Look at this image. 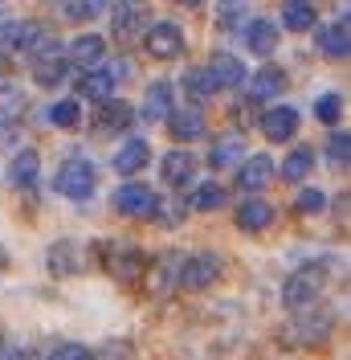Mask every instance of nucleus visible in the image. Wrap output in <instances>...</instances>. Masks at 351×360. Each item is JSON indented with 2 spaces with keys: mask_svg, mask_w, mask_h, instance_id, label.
Masks as SVG:
<instances>
[{
  "mask_svg": "<svg viewBox=\"0 0 351 360\" xmlns=\"http://www.w3.org/2000/svg\"><path fill=\"white\" fill-rule=\"evenodd\" d=\"M331 332H335L331 311H310V315H290V323L278 332V340L286 348H319V344L331 340Z\"/></svg>",
  "mask_w": 351,
  "mask_h": 360,
  "instance_id": "nucleus-1",
  "label": "nucleus"
},
{
  "mask_svg": "<svg viewBox=\"0 0 351 360\" xmlns=\"http://www.w3.org/2000/svg\"><path fill=\"white\" fill-rule=\"evenodd\" d=\"M102 266L119 283H139L147 274V254L131 242H110V246H102Z\"/></svg>",
  "mask_w": 351,
  "mask_h": 360,
  "instance_id": "nucleus-2",
  "label": "nucleus"
},
{
  "mask_svg": "<svg viewBox=\"0 0 351 360\" xmlns=\"http://www.w3.org/2000/svg\"><path fill=\"white\" fill-rule=\"evenodd\" d=\"M94 184H98L94 164L82 160V156L66 160V164L58 168V176H53V188H58L62 197H69V201H90V197H94Z\"/></svg>",
  "mask_w": 351,
  "mask_h": 360,
  "instance_id": "nucleus-3",
  "label": "nucleus"
},
{
  "mask_svg": "<svg viewBox=\"0 0 351 360\" xmlns=\"http://www.w3.org/2000/svg\"><path fill=\"white\" fill-rule=\"evenodd\" d=\"M220 274H225V258H220L217 250H197V254H188L184 266H180V287L204 291V287L220 283Z\"/></svg>",
  "mask_w": 351,
  "mask_h": 360,
  "instance_id": "nucleus-4",
  "label": "nucleus"
},
{
  "mask_svg": "<svg viewBox=\"0 0 351 360\" xmlns=\"http://www.w3.org/2000/svg\"><path fill=\"white\" fill-rule=\"evenodd\" d=\"M323 295V270L319 266H307L298 274H290L282 287V303L290 311H310V303Z\"/></svg>",
  "mask_w": 351,
  "mask_h": 360,
  "instance_id": "nucleus-5",
  "label": "nucleus"
},
{
  "mask_svg": "<svg viewBox=\"0 0 351 360\" xmlns=\"http://www.w3.org/2000/svg\"><path fill=\"white\" fill-rule=\"evenodd\" d=\"M143 49L152 53L155 62H172L184 53V29L176 21H155L147 33H143Z\"/></svg>",
  "mask_w": 351,
  "mask_h": 360,
  "instance_id": "nucleus-6",
  "label": "nucleus"
},
{
  "mask_svg": "<svg viewBox=\"0 0 351 360\" xmlns=\"http://www.w3.org/2000/svg\"><path fill=\"white\" fill-rule=\"evenodd\" d=\"M110 205H114V213H123V217H152L155 209V193L147 188V184H119L114 188V197H110Z\"/></svg>",
  "mask_w": 351,
  "mask_h": 360,
  "instance_id": "nucleus-7",
  "label": "nucleus"
},
{
  "mask_svg": "<svg viewBox=\"0 0 351 360\" xmlns=\"http://www.w3.org/2000/svg\"><path fill=\"white\" fill-rule=\"evenodd\" d=\"M180 266H184V254H180V250H168V254H159L155 262H147L152 295H168L172 287H180Z\"/></svg>",
  "mask_w": 351,
  "mask_h": 360,
  "instance_id": "nucleus-8",
  "label": "nucleus"
},
{
  "mask_svg": "<svg viewBox=\"0 0 351 360\" xmlns=\"http://www.w3.org/2000/svg\"><path fill=\"white\" fill-rule=\"evenodd\" d=\"M298 111L294 107H274V111H265L262 119H258V127H262V135L270 139V143H286V139H294V131H298Z\"/></svg>",
  "mask_w": 351,
  "mask_h": 360,
  "instance_id": "nucleus-9",
  "label": "nucleus"
},
{
  "mask_svg": "<svg viewBox=\"0 0 351 360\" xmlns=\"http://www.w3.org/2000/svg\"><path fill=\"white\" fill-rule=\"evenodd\" d=\"M274 160L265 156V152H258V156L241 160V168H237V184H241V193H262L265 184H274Z\"/></svg>",
  "mask_w": 351,
  "mask_h": 360,
  "instance_id": "nucleus-10",
  "label": "nucleus"
},
{
  "mask_svg": "<svg viewBox=\"0 0 351 360\" xmlns=\"http://www.w3.org/2000/svg\"><path fill=\"white\" fill-rule=\"evenodd\" d=\"M274 217H278V209H274L270 201H262V197H245V201L237 205V229H245V233H262V229H270Z\"/></svg>",
  "mask_w": 351,
  "mask_h": 360,
  "instance_id": "nucleus-11",
  "label": "nucleus"
},
{
  "mask_svg": "<svg viewBox=\"0 0 351 360\" xmlns=\"http://www.w3.org/2000/svg\"><path fill=\"white\" fill-rule=\"evenodd\" d=\"M45 266H49V274H58V278L78 274V270H82V246H78V242H69V238L53 242L49 254H45Z\"/></svg>",
  "mask_w": 351,
  "mask_h": 360,
  "instance_id": "nucleus-12",
  "label": "nucleus"
},
{
  "mask_svg": "<svg viewBox=\"0 0 351 360\" xmlns=\"http://www.w3.org/2000/svg\"><path fill=\"white\" fill-rule=\"evenodd\" d=\"M41 37H45L41 25L29 21V17H21V21H8L4 29H0V41L8 45V49H17V53H29L33 45L41 41Z\"/></svg>",
  "mask_w": 351,
  "mask_h": 360,
  "instance_id": "nucleus-13",
  "label": "nucleus"
},
{
  "mask_svg": "<svg viewBox=\"0 0 351 360\" xmlns=\"http://www.w3.org/2000/svg\"><path fill=\"white\" fill-rule=\"evenodd\" d=\"M135 123V107L127 103V98H107L102 107H98V131L107 135V131H127Z\"/></svg>",
  "mask_w": 351,
  "mask_h": 360,
  "instance_id": "nucleus-14",
  "label": "nucleus"
},
{
  "mask_svg": "<svg viewBox=\"0 0 351 360\" xmlns=\"http://www.w3.org/2000/svg\"><path fill=\"white\" fill-rule=\"evenodd\" d=\"M147 160H152V143H147V139H127V143L114 152V172H119V176H135L139 168H147Z\"/></svg>",
  "mask_w": 351,
  "mask_h": 360,
  "instance_id": "nucleus-15",
  "label": "nucleus"
},
{
  "mask_svg": "<svg viewBox=\"0 0 351 360\" xmlns=\"http://www.w3.org/2000/svg\"><path fill=\"white\" fill-rule=\"evenodd\" d=\"M168 131H172L176 143H192V139H200L208 127H204V115H200L197 107H188V111H172L168 115Z\"/></svg>",
  "mask_w": 351,
  "mask_h": 360,
  "instance_id": "nucleus-16",
  "label": "nucleus"
},
{
  "mask_svg": "<svg viewBox=\"0 0 351 360\" xmlns=\"http://www.w3.org/2000/svg\"><path fill=\"white\" fill-rule=\"evenodd\" d=\"M114 37L127 41L135 33H147V8L143 4H114Z\"/></svg>",
  "mask_w": 351,
  "mask_h": 360,
  "instance_id": "nucleus-17",
  "label": "nucleus"
},
{
  "mask_svg": "<svg viewBox=\"0 0 351 360\" xmlns=\"http://www.w3.org/2000/svg\"><path fill=\"white\" fill-rule=\"evenodd\" d=\"M102 53H107V41H102L98 33H78V37L66 45L62 58L78 62V66H94V62H102Z\"/></svg>",
  "mask_w": 351,
  "mask_h": 360,
  "instance_id": "nucleus-18",
  "label": "nucleus"
},
{
  "mask_svg": "<svg viewBox=\"0 0 351 360\" xmlns=\"http://www.w3.org/2000/svg\"><path fill=\"white\" fill-rule=\"evenodd\" d=\"M164 184H172V188H180V184H192V176H197V160H192V152H168L164 156Z\"/></svg>",
  "mask_w": 351,
  "mask_h": 360,
  "instance_id": "nucleus-19",
  "label": "nucleus"
},
{
  "mask_svg": "<svg viewBox=\"0 0 351 360\" xmlns=\"http://www.w3.org/2000/svg\"><path fill=\"white\" fill-rule=\"evenodd\" d=\"M41 176V156L33 152V148H21L17 156L8 160V180L17 184V188H29V184H37Z\"/></svg>",
  "mask_w": 351,
  "mask_h": 360,
  "instance_id": "nucleus-20",
  "label": "nucleus"
},
{
  "mask_svg": "<svg viewBox=\"0 0 351 360\" xmlns=\"http://www.w3.org/2000/svg\"><path fill=\"white\" fill-rule=\"evenodd\" d=\"M286 70L282 66H262L253 78H249V98H278L286 90Z\"/></svg>",
  "mask_w": 351,
  "mask_h": 360,
  "instance_id": "nucleus-21",
  "label": "nucleus"
},
{
  "mask_svg": "<svg viewBox=\"0 0 351 360\" xmlns=\"http://www.w3.org/2000/svg\"><path fill=\"white\" fill-rule=\"evenodd\" d=\"M245 156V139L237 131H225V135H213V152H208V164L213 168H229Z\"/></svg>",
  "mask_w": 351,
  "mask_h": 360,
  "instance_id": "nucleus-22",
  "label": "nucleus"
},
{
  "mask_svg": "<svg viewBox=\"0 0 351 360\" xmlns=\"http://www.w3.org/2000/svg\"><path fill=\"white\" fill-rule=\"evenodd\" d=\"M208 74H213V82L220 86H241L245 82V66H241V58H233V53H213V62H208Z\"/></svg>",
  "mask_w": 351,
  "mask_h": 360,
  "instance_id": "nucleus-23",
  "label": "nucleus"
},
{
  "mask_svg": "<svg viewBox=\"0 0 351 360\" xmlns=\"http://www.w3.org/2000/svg\"><path fill=\"white\" fill-rule=\"evenodd\" d=\"M319 49L327 53V58H347L351 53V37H347V21H331L319 29Z\"/></svg>",
  "mask_w": 351,
  "mask_h": 360,
  "instance_id": "nucleus-24",
  "label": "nucleus"
},
{
  "mask_svg": "<svg viewBox=\"0 0 351 360\" xmlns=\"http://www.w3.org/2000/svg\"><path fill=\"white\" fill-rule=\"evenodd\" d=\"M245 45L253 49V53H274L278 49V21H265V17H258V21H249V29H245Z\"/></svg>",
  "mask_w": 351,
  "mask_h": 360,
  "instance_id": "nucleus-25",
  "label": "nucleus"
},
{
  "mask_svg": "<svg viewBox=\"0 0 351 360\" xmlns=\"http://www.w3.org/2000/svg\"><path fill=\"white\" fill-rule=\"evenodd\" d=\"M172 103H176V94H172V82H152L147 86V94H143V119H168L172 115Z\"/></svg>",
  "mask_w": 351,
  "mask_h": 360,
  "instance_id": "nucleus-26",
  "label": "nucleus"
},
{
  "mask_svg": "<svg viewBox=\"0 0 351 360\" xmlns=\"http://www.w3.org/2000/svg\"><path fill=\"white\" fill-rule=\"evenodd\" d=\"M310 168H314V152H310V148H294V152L282 160L278 176H282L286 184H303V180L310 176Z\"/></svg>",
  "mask_w": 351,
  "mask_h": 360,
  "instance_id": "nucleus-27",
  "label": "nucleus"
},
{
  "mask_svg": "<svg viewBox=\"0 0 351 360\" xmlns=\"http://www.w3.org/2000/svg\"><path fill=\"white\" fill-rule=\"evenodd\" d=\"M310 25H314V4H307V0H290V4H282V29H290V33H307Z\"/></svg>",
  "mask_w": 351,
  "mask_h": 360,
  "instance_id": "nucleus-28",
  "label": "nucleus"
},
{
  "mask_svg": "<svg viewBox=\"0 0 351 360\" xmlns=\"http://www.w3.org/2000/svg\"><path fill=\"white\" fill-rule=\"evenodd\" d=\"M110 86H114V82H110L107 70H90V74L78 78V94H82V98H98V103H107Z\"/></svg>",
  "mask_w": 351,
  "mask_h": 360,
  "instance_id": "nucleus-29",
  "label": "nucleus"
},
{
  "mask_svg": "<svg viewBox=\"0 0 351 360\" xmlns=\"http://www.w3.org/2000/svg\"><path fill=\"white\" fill-rule=\"evenodd\" d=\"M184 90H188L192 98H213V94H217V82H213V74L204 66H192L184 74Z\"/></svg>",
  "mask_w": 351,
  "mask_h": 360,
  "instance_id": "nucleus-30",
  "label": "nucleus"
},
{
  "mask_svg": "<svg viewBox=\"0 0 351 360\" xmlns=\"http://www.w3.org/2000/svg\"><path fill=\"white\" fill-rule=\"evenodd\" d=\"M66 78V58H45V62H33V82L37 86H58Z\"/></svg>",
  "mask_w": 351,
  "mask_h": 360,
  "instance_id": "nucleus-31",
  "label": "nucleus"
},
{
  "mask_svg": "<svg viewBox=\"0 0 351 360\" xmlns=\"http://www.w3.org/2000/svg\"><path fill=\"white\" fill-rule=\"evenodd\" d=\"M49 123H53V127H62V131H69V127H78V123H82V107H78L74 98L53 103V107H49Z\"/></svg>",
  "mask_w": 351,
  "mask_h": 360,
  "instance_id": "nucleus-32",
  "label": "nucleus"
},
{
  "mask_svg": "<svg viewBox=\"0 0 351 360\" xmlns=\"http://www.w3.org/2000/svg\"><path fill=\"white\" fill-rule=\"evenodd\" d=\"M225 201H229L225 184H200L197 197H192V209H200V213H213V209H220Z\"/></svg>",
  "mask_w": 351,
  "mask_h": 360,
  "instance_id": "nucleus-33",
  "label": "nucleus"
},
{
  "mask_svg": "<svg viewBox=\"0 0 351 360\" xmlns=\"http://www.w3.org/2000/svg\"><path fill=\"white\" fill-rule=\"evenodd\" d=\"M327 156L335 168H347V160H351V135L347 131H331L327 135Z\"/></svg>",
  "mask_w": 351,
  "mask_h": 360,
  "instance_id": "nucleus-34",
  "label": "nucleus"
},
{
  "mask_svg": "<svg viewBox=\"0 0 351 360\" xmlns=\"http://www.w3.org/2000/svg\"><path fill=\"white\" fill-rule=\"evenodd\" d=\"M155 221L164 225V229H176V225H184V205L180 201H159V197H155Z\"/></svg>",
  "mask_w": 351,
  "mask_h": 360,
  "instance_id": "nucleus-35",
  "label": "nucleus"
},
{
  "mask_svg": "<svg viewBox=\"0 0 351 360\" xmlns=\"http://www.w3.org/2000/svg\"><path fill=\"white\" fill-rule=\"evenodd\" d=\"M327 205V197L319 193V188H303L298 197H294V213H303V217H310V213H319Z\"/></svg>",
  "mask_w": 351,
  "mask_h": 360,
  "instance_id": "nucleus-36",
  "label": "nucleus"
},
{
  "mask_svg": "<svg viewBox=\"0 0 351 360\" xmlns=\"http://www.w3.org/2000/svg\"><path fill=\"white\" fill-rule=\"evenodd\" d=\"M339 111H343V103H339V94H323L319 103H314V115L327 123V127H335V119H339Z\"/></svg>",
  "mask_w": 351,
  "mask_h": 360,
  "instance_id": "nucleus-37",
  "label": "nucleus"
},
{
  "mask_svg": "<svg viewBox=\"0 0 351 360\" xmlns=\"http://www.w3.org/2000/svg\"><path fill=\"white\" fill-rule=\"evenodd\" d=\"M62 13H66L69 21H94L98 17V4L94 0H69V4H62Z\"/></svg>",
  "mask_w": 351,
  "mask_h": 360,
  "instance_id": "nucleus-38",
  "label": "nucleus"
},
{
  "mask_svg": "<svg viewBox=\"0 0 351 360\" xmlns=\"http://www.w3.org/2000/svg\"><path fill=\"white\" fill-rule=\"evenodd\" d=\"M241 17H245V4H220L217 8V25L220 29H237Z\"/></svg>",
  "mask_w": 351,
  "mask_h": 360,
  "instance_id": "nucleus-39",
  "label": "nucleus"
},
{
  "mask_svg": "<svg viewBox=\"0 0 351 360\" xmlns=\"http://www.w3.org/2000/svg\"><path fill=\"white\" fill-rule=\"evenodd\" d=\"M49 360H94V352H90L86 344H62Z\"/></svg>",
  "mask_w": 351,
  "mask_h": 360,
  "instance_id": "nucleus-40",
  "label": "nucleus"
},
{
  "mask_svg": "<svg viewBox=\"0 0 351 360\" xmlns=\"http://www.w3.org/2000/svg\"><path fill=\"white\" fill-rule=\"evenodd\" d=\"M94 360H131V352H127V344H107V352Z\"/></svg>",
  "mask_w": 351,
  "mask_h": 360,
  "instance_id": "nucleus-41",
  "label": "nucleus"
},
{
  "mask_svg": "<svg viewBox=\"0 0 351 360\" xmlns=\"http://www.w3.org/2000/svg\"><path fill=\"white\" fill-rule=\"evenodd\" d=\"M13 360H33V352H17V356H13Z\"/></svg>",
  "mask_w": 351,
  "mask_h": 360,
  "instance_id": "nucleus-42",
  "label": "nucleus"
},
{
  "mask_svg": "<svg viewBox=\"0 0 351 360\" xmlns=\"http://www.w3.org/2000/svg\"><path fill=\"white\" fill-rule=\"evenodd\" d=\"M0 262H4V250H0Z\"/></svg>",
  "mask_w": 351,
  "mask_h": 360,
  "instance_id": "nucleus-43",
  "label": "nucleus"
}]
</instances>
